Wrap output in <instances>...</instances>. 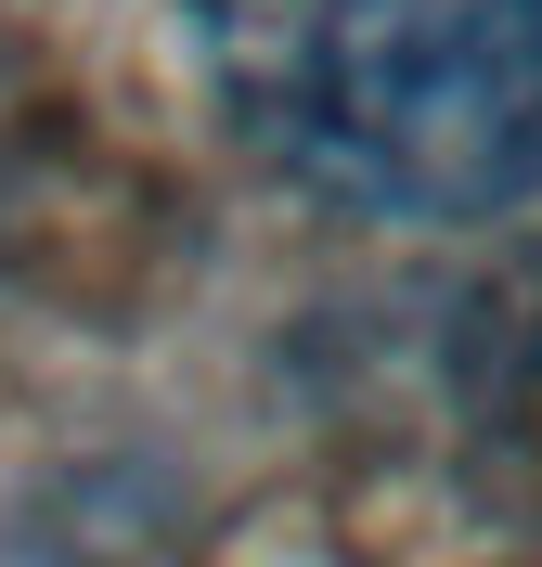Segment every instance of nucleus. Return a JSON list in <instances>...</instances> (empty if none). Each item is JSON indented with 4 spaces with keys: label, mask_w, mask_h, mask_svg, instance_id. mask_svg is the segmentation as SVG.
<instances>
[{
    "label": "nucleus",
    "mask_w": 542,
    "mask_h": 567,
    "mask_svg": "<svg viewBox=\"0 0 542 567\" xmlns=\"http://www.w3.org/2000/svg\"><path fill=\"white\" fill-rule=\"evenodd\" d=\"M219 116L349 219L542 194V0H181Z\"/></svg>",
    "instance_id": "1"
}]
</instances>
